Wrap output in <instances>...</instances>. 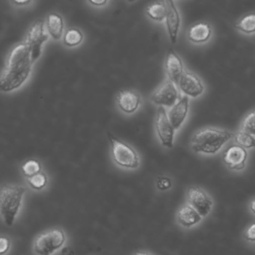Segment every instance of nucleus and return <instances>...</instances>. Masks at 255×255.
Returning <instances> with one entry per match:
<instances>
[{
  "mask_svg": "<svg viewBox=\"0 0 255 255\" xmlns=\"http://www.w3.org/2000/svg\"><path fill=\"white\" fill-rule=\"evenodd\" d=\"M212 29L206 23H198L192 26L188 32V38L194 44H204L211 37Z\"/></svg>",
  "mask_w": 255,
  "mask_h": 255,
  "instance_id": "obj_17",
  "label": "nucleus"
},
{
  "mask_svg": "<svg viewBox=\"0 0 255 255\" xmlns=\"http://www.w3.org/2000/svg\"><path fill=\"white\" fill-rule=\"evenodd\" d=\"M21 171L26 179L29 178L42 172V165L36 159H29L22 165Z\"/></svg>",
  "mask_w": 255,
  "mask_h": 255,
  "instance_id": "obj_23",
  "label": "nucleus"
},
{
  "mask_svg": "<svg viewBox=\"0 0 255 255\" xmlns=\"http://www.w3.org/2000/svg\"><path fill=\"white\" fill-rule=\"evenodd\" d=\"M188 204L203 218L207 217L213 208V201L208 193L199 187H191L187 192Z\"/></svg>",
  "mask_w": 255,
  "mask_h": 255,
  "instance_id": "obj_8",
  "label": "nucleus"
},
{
  "mask_svg": "<svg viewBox=\"0 0 255 255\" xmlns=\"http://www.w3.org/2000/svg\"><path fill=\"white\" fill-rule=\"evenodd\" d=\"M26 192V188L18 185H7L1 189L0 210L6 226L11 227L15 223L23 207Z\"/></svg>",
  "mask_w": 255,
  "mask_h": 255,
  "instance_id": "obj_3",
  "label": "nucleus"
},
{
  "mask_svg": "<svg viewBox=\"0 0 255 255\" xmlns=\"http://www.w3.org/2000/svg\"><path fill=\"white\" fill-rule=\"evenodd\" d=\"M172 180L167 176H159L156 180V188L159 192H165L172 187Z\"/></svg>",
  "mask_w": 255,
  "mask_h": 255,
  "instance_id": "obj_26",
  "label": "nucleus"
},
{
  "mask_svg": "<svg viewBox=\"0 0 255 255\" xmlns=\"http://www.w3.org/2000/svg\"><path fill=\"white\" fill-rule=\"evenodd\" d=\"M0 253L1 255H5L9 252L11 248V240L8 237L5 236H2L1 237V240H0Z\"/></svg>",
  "mask_w": 255,
  "mask_h": 255,
  "instance_id": "obj_27",
  "label": "nucleus"
},
{
  "mask_svg": "<svg viewBox=\"0 0 255 255\" xmlns=\"http://www.w3.org/2000/svg\"><path fill=\"white\" fill-rule=\"evenodd\" d=\"M247 159V150L238 144L230 146L224 153V162L230 169L234 171L244 169Z\"/></svg>",
  "mask_w": 255,
  "mask_h": 255,
  "instance_id": "obj_10",
  "label": "nucleus"
},
{
  "mask_svg": "<svg viewBox=\"0 0 255 255\" xmlns=\"http://www.w3.org/2000/svg\"><path fill=\"white\" fill-rule=\"evenodd\" d=\"M26 183L32 190L41 192L48 186L49 178L47 174L42 171L33 177L26 179Z\"/></svg>",
  "mask_w": 255,
  "mask_h": 255,
  "instance_id": "obj_20",
  "label": "nucleus"
},
{
  "mask_svg": "<svg viewBox=\"0 0 255 255\" xmlns=\"http://www.w3.org/2000/svg\"><path fill=\"white\" fill-rule=\"evenodd\" d=\"M202 216L190 205L186 204L179 209L177 213V223L184 228L196 226L202 221Z\"/></svg>",
  "mask_w": 255,
  "mask_h": 255,
  "instance_id": "obj_16",
  "label": "nucleus"
},
{
  "mask_svg": "<svg viewBox=\"0 0 255 255\" xmlns=\"http://www.w3.org/2000/svg\"><path fill=\"white\" fill-rule=\"evenodd\" d=\"M47 29L50 36L55 40L62 38L64 30V21L62 16L57 13H51L47 17Z\"/></svg>",
  "mask_w": 255,
  "mask_h": 255,
  "instance_id": "obj_18",
  "label": "nucleus"
},
{
  "mask_svg": "<svg viewBox=\"0 0 255 255\" xmlns=\"http://www.w3.org/2000/svg\"><path fill=\"white\" fill-rule=\"evenodd\" d=\"M178 99V89L175 83L169 80L159 86L150 97L153 104L162 107H172L175 105Z\"/></svg>",
  "mask_w": 255,
  "mask_h": 255,
  "instance_id": "obj_9",
  "label": "nucleus"
},
{
  "mask_svg": "<svg viewBox=\"0 0 255 255\" xmlns=\"http://www.w3.org/2000/svg\"><path fill=\"white\" fill-rule=\"evenodd\" d=\"M250 210L252 212V213L255 215V198L252 200V202H251Z\"/></svg>",
  "mask_w": 255,
  "mask_h": 255,
  "instance_id": "obj_31",
  "label": "nucleus"
},
{
  "mask_svg": "<svg viewBox=\"0 0 255 255\" xmlns=\"http://www.w3.org/2000/svg\"><path fill=\"white\" fill-rule=\"evenodd\" d=\"M113 162L119 168L135 170L139 167L140 159L137 152L129 144L108 133Z\"/></svg>",
  "mask_w": 255,
  "mask_h": 255,
  "instance_id": "obj_5",
  "label": "nucleus"
},
{
  "mask_svg": "<svg viewBox=\"0 0 255 255\" xmlns=\"http://www.w3.org/2000/svg\"><path fill=\"white\" fill-rule=\"evenodd\" d=\"M235 138V134L216 128H205L197 132L192 138V147L195 153L213 155L227 142Z\"/></svg>",
  "mask_w": 255,
  "mask_h": 255,
  "instance_id": "obj_2",
  "label": "nucleus"
},
{
  "mask_svg": "<svg viewBox=\"0 0 255 255\" xmlns=\"http://www.w3.org/2000/svg\"><path fill=\"white\" fill-rule=\"evenodd\" d=\"M177 84L179 89L186 96L196 98L204 93L202 82L196 74L189 71H185Z\"/></svg>",
  "mask_w": 255,
  "mask_h": 255,
  "instance_id": "obj_11",
  "label": "nucleus"
},
{
  "mask_svg": "<svg viewBox=\"0 0 255 255\" xmlns=\"http://www.w3.org/2000/svg\"><path fill=\"white\" fill-rule=\"evenodd\" d=\"M68 243V236L62 228H55L40 234L34 240V255H55Z\"/></svg>",
  "mask_w": 255,
  "mask_h": 255,
  "instance_id": "obj_4",
  "label": "nucleus"
},
{
  "mask_svg": "<svg viewBox=\"0 0 255 255\" xmlns=\"http://www.w3.org/2000/svg\"><path fill=\"white\" fill-rule=\"evenodd\" d=\"M83 34L80 29L71 28L68 29L64 35V44L68 47H76L83 41Z\"/></svg>",
  "mask_w": 255,
  "mask_h": 255,
  "instance_id": "obj_22",
  "label": "nucleus"
},
{
  "mask_svg": "<svg viewBox=\"0 0 255 255\" xmlns=\"http://www.w3.org/2000/svg\"><path fill=\"white\" fill-rule=\"evenodd\" d=\"M31 1H29V0H22V1H13L12 3L15 4L16 5H19V6H23V5H27Z\"/></svg>",
  "mask_w": 255,
  "mask_h": 255,
  "instance_id": "obj_30",
  "label": "nucleus"
},
{
  "mask_svg": "<svg viewBox=\"0 0 255 255\" xmlns=\"http://www.w3.org/2000/svg\"><path fill=\"white\" fill-rule=\"evenodd\" d=\"M167 6V14L165 17L167 31L169 35L170 41L175 44L177 41L180 26V16L177 6L173 1H165Z\"/></svg>",
  "mask_w": 255,
  "mask_h": 255,
  "instance_id": "obj_12",
  "label": "nucleus"
},
{
  "mask_svg": "<svg viewBox=\"0 0 255 255\" xmlns=\"http://www.w3.org/2000/svg\"><path fill=\"white\" fill-rule=\"evenodd\" d=\"M165 71L169 80L175 84L178 83L182 75L184 74L183 62L174 50H168L165 60Z\"/></svg>",
  "mask_w": 255,
  "mask_h": 255,
  "instance_id": "obj_14",
  "label": "nucleus"
},
{
  "mask_svg": "<svg viewBox=\"0 0 255 255\" xmlns=\"http://www.w3.org/2000/svg\"><path fill=\"white\" fill-rule=\"evenodd\" d=\"M189 98L184 96L180 98L168 112V119L175 130L180 129L184 123L189 113Z\"/></svg>",
  "mask_w": 255,
  "mask_h": 255,
  "instance_id": "obj_13",
  "label": "nucleus"
},
{
  "mask_svg": "<svg viewBox=\"0 0 255 255\" xmlns=\"http://www.w3.org/2000/svg\"><path fill=\"white\" fill-rule=\"evenodd\" d=\"M133 255H153L152 254L149 253L147 252H138L134 254Z\"/></svg>",
  "mask_w": 255,
  "mask_h": 255,
  "instance_id": "obj_32",
  "label": "nucleus"
},
{
  "mask_svg": "<svg viewBox=\"0 0 255 255\" xmlns=\"http://www.w3.org/2000/svg\"><path fill=\"white\" fill-rule=\"evenodd\" d=\"M243 130L255 136V110H252L243 121Z\"/></svg>",
  "mask_w": 255,
  "mask_h": 255,
  "instance_id": "obj_25",
  "label": "nucleus"
},
{
  "mask_svg": "<svg viewBox=\"0 0 255 255\" xmlns=\"http://www.w3.org/2000/svg\"><path fill=\"white\" fill-rule=\"evenodd\" d=\"M33 64L29 47L26 44L16 46L10 53L6 69L1 79V91L10 92L20 88L29 77Z\"/></svg>",
  "mask_w": 255,
  "mask_h": 255,
  "instance_id": "obj_1",
  "label": "nucleus"
},
{
  "mask_svg": "<svg viewBox=\"0 0 255 255\" xmlns=\"http://www.w3.org/2000/svg\"><path fill=\"white\" fill-rule=\"evenodd\" d=\"M91 4L95 5V6H103L107 3V0H96V1H89Z\"/></svg>",
  "mask_w": 255,
  "mask_h": 255,
  "instance_id": "obj_29",
  "label": "nucleus"
},
{
  "mask_svg": "<svg viewBox=\"0 0 255 255\" xmlns=\"http://www.w3.org/2000/svg\"><path fill=\"white\" fill-rule=\"evenodd\" d=\"M243 237L248 242L255 243V223H252L246 228Z\"/></svg>",
  "mask_w": 255,
  "mask_h": 255,
  "instance_id": "obj_28",
  "label": "nucleus"
},
{
  "mask_svg": "<svg viewBox=\"0 0 255 255\" xmlns=\"http://www.w3.org/2000/svg\"><path fill=\"white\" fill-rule=\"evenodd\" d=\"M117 104L124 113L132 114L138 110L141 104V98L136 92L123 90L118 95Z\"/></svg>",
  "mask_w": 255,
  "mask_h": 255,
  "instance_id": "obj_15",
  "label": "nucleus"
},
{
  "mask_svg": "<svg viewBox=\"0 0 255 255\" xmlns=\"http://www.w3.org/2000/svg\"><path fill=\"white\" fill-rule=\"evenodd\" d=\"M147 14L155 21H162L167 14V6L165 2H153L147 8Z\"/></svg>",
  "mask_w": 255,
  "mask_h": 255,
  "instance_id": "obj_19",
  "label": "nucleus"
},
{
  "mask_svg": "<svg viewBox=\"0 0 255 255\" xmlns=\"http://www.w3.org/2000/svg\"><path fill=\"white\" fill-rule=\"evenodd\" d=\"M156 130L161 144L167 148L174 145V131L165 108L159 107L156 113Z\"/></svg>",
  "mask_w": 255,
  "mask_h": 255,
  "instance_id": "obj_6",
  "label": "nucleus"
},
{
  "mask_svg": "<svg viewBox=\"0 0 255 255\" xmlns=\"http://www.w3.org/2000/svg\"><path fill=\"white\" fill-rule=\"evenodd\" d=\"M235 27L247 35L255 33V13H251L242 17L236 23Z\"/></svg>",
  "mask_w": 255,
  "mask_h": 255,
  "instance_id": "obj_21",
  "label": "nucleus"
},
{
  "mask_svg": "<svg viewBox=\"0 0 255 255\" xmlns=\"http://www.w3.org/2000/svg\"><path fill=\"white\" fill-rule=\"evenodd\" d=\"M235 141L237 144L244 147L245 149L254 148L255 147V138L253 135L247 133L245 131H240L235 135Z\"/></svg>",
  "mask_w": 255,
  "mask_h": 255,
  "instance_id": "obj_24",
  "label": "nucleus"
},
{
  "mask_svg": "<svg viewBox=\"0 0 255 255\" xmlns=\"http://www.w3.org/2000/svg\"><path fill=\"white\" fill-rule=\"evenodd\" d=\"M44 22L42 20L35 22L29 29L25 43L30 49L33 63L41 56L42 45L48 39V35L44 32Z\"/></svg>",
  "mask_w": 255,
  "mask_h": 255,
  "instance_id": "obj_7",
  "label": "nucleus"
}]
</instances>
